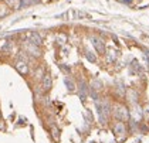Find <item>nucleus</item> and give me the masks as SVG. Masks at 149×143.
Returning a JSON list of instances; mask_svg holds the SVG:
<instances>
[{"instance_id":"obj_1","label":"nucleus","mask_w":149,"mask_h":143,"mask_svg":"<svg viewBox=\"0 0 149 143\" xmlns=\"http://www.w3.org/2000/svg\"><path fill=\"white\" fill-rule=\"evenodd\" d=\"M26 38H27V43H31V44L34 45H40L43 44V38H41V35L38 33H36V31H29V33L26 34Z\"/></svg>"},{"instance_id":"obj_2","label":"nucleus","mask_w":149,"mask_h":143,"mask_svg":"<svg viewBox=\"0 0 149 143\" xmlns=\"http://www.w3.org/2000/svg\"><path fill=\"white\" fill-rule=\"evenodd\" d=\"M115 118L116 119H119V121H128V118H129V112L126 109L125 106H122V105H118V106H115Z\"/></svg>"},{"instance_id":"obj_3","label":"nucleus","mask_w":149,"mask_h":143,"mask_svg":"<svg viewBox=\"0 0 149 143\" xmlns=\"http://www.w3.org/2000/svg\"><path fill=\"white\" fill-rule=\"evenodd\" d=\"M14 67H16V69H17L22 75H27V74H29V64H27L26 61H23V60H19V61L14 64Z\"/></svg>"},{"instance_id":"obj_4","label":"nucleus","mask_w":149,"mask_h":143,"mask_svg":"<svg viewBox=\"0 0 149 143\" xmlns=\"http://www.w3.org/2000/svg\"><path fill=\"white\" fill-rule=\"evenodd\" d=\"M41 85H43V89H44V91H48V89L51 88V85H53V78H51V75H50L48 72H46L44 77L41 78Z\"/></svg>"},{"instance_id":"obj_5","label":"nucleus","mask_w":149,"mask_h":143,"mask_svg":"<svg viewBox=\"0 0 149 143\" xmlns=\"http://www.w3.org/2000/svg\"><path fill=\"white\" fill-rule=\"evenodd\" d=\"M26 50H27V53H30V54L34 55V57H40L41 55V51H40L38 45H34V44H31V43H27L26 44Z\"/></svg>"},{"instance_id":"obj_6","label":"nucleus","mask_w":149,"mask_h":143,"mask_svg":"<svg viewBox=\"0 0 149 143\" xmlns=\"http://www.w3.org/2000/svg\"><path fill=\"white\" fill-rule=\"evenodd\" d=\"M142 115H143V110L141 109L138 105H135V106H134V109L131 110V116L134 118V121L135 122L141 121V119H142Z\"/></svg>"},{"instance_id":"obj_7","label":"nucleus","mask_w":149,"mask_h":143,"mask_svg":"<svg viewBox=\"0 0 149 143\" xmlns=\"http://www.w3.org/2000/svg\"><path fill=\"white\" fill-rule=\"evenodd\" d=\"M114 131H115V135H118V136H121V137H122V136H124V135H125V133H126L125 125H124V123H121V122L115 125Z\"/></svg>"},{"instance_id":"obj_8","label":"nucleus","mask_w":149,"mask_h":143,"mask_svg":"<svg viewBox=\"0 0 149 143\" xmlns=\"http://www.w3.org/2000/svg\"><path fill=\"white\" fill-rule=\"evenodd\" d=\"M56 41H57L60 45H64L67 43V35L64 33H58L57 35H56Z\"/></svg>"},{"instance_id":"obj_9","label":"nucleus","mask_w":149,"mask_h":143,"mask_svg":"<svg viewBox=\"0 0 149 143\" xmlns=\"http://www.w3.org/2000/svg\"><path fill=\"white\" fill-rule=\"evenodd\" d=\"M9 13V6L6 3H0V17H4Z\"/></svg>"},{"instance_id":"obj_10","label":"nucleus","mask_w":149,"mask_h":143,"mask_svg":"<svg viewBox=\"0 0 149 143\" xmlns=\"http://www.w3.org/2000/svg\"><path fill=\"white\" fill-rule=\"evenodd\" d=\"M107 60H108L109 62H114L115 60H116V54H115L114 50H108V51H107Z\"/></svg>"},{"instance_id":"obj_11","label":"nucleus","mask_w":149,"mask_h":143,"mask_svg":"<svg viewBox=\"0 0 149 143\" xmlns=\"http://www.w3.org/2000/svg\"><path fill=\"white\" fill-rule=\"evenodd\" d=\"M51 132H53V136H54V139H56V140H58V129L56 128V126H53V128H51Z\"/></svg>"},{"instance_id":"obj_12","label":"nucleus","mask_w":149,"mask_h":143,"mask_svg":"<svg viewBox=\"0 0 149 143\" xmlns=\"http://www.w3.org/2000/svg\"><path fill=\"white\" fill-rule=\"evenodd\" d=\"M67 16H68L70 20H74V19H75V11H74V10H70L68 13H67Z\"/></svg>"},{"instance_id":"obj_13","label":"nucleus","mask_w":149,"mask_h":143,"mask_svg":"<svg viewBox=\"0 0 149 143\" xmlns=\"http://www.w3.org/2000/svg\"><path fill=\"white\" fill-rule=\"evenodd\" d=\"M143 115H145V118H146V119H149V105H146V106H145V108H143Z\"/></svg>"}]
</instances>
